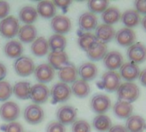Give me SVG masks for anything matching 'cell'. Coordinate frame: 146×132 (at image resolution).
<instances>
[{"instance_id":"43","label":"cell","mask_w":146,"mask_h":132,"mask_svg":"<svg viewBox=\"0 0 146 132\" xmlns=\"http://www.w3.org/2000/svg\"><path fill=\"white\" fill-rule=\"evenodd\" d=\"M11 11V6L6 1H0V19H4L8 16Z\"/></svg>"},{"instance_id":"31","label":"cell","mask_w":146,"mask_h":132,"mask_svg":"<svg viewBox=\"0 0 146 132\" xmlns=\"http://www.w3.org/2000/svg\"><path fill=\"white\" fill-rule=\"evenodd\" d=\"M121 17V13L117 7H108L102 13V20L104 24L113 25L117 23Z\"/></svg>"},{"instance_id":"8","label":"cell","mask_w":146,"mask_h":132,"mask_svg":"<svg viewBox=\"0 0 146 132\" xmlns=\"http://www.w3.org/2000/svg\"><path fill=\"white\" fill-rule=\"evenodd\" d=\"M20 116V107L14 101H5L0 106V117L5 122L16 121Z\"/></svg>"},{"instance_id":"4","label":"cell","mask_w":146,"mask_h":132,"mask_svg":"<svg viewBox=\"0 0 146 132\" xmlns=\"http://www.w3.org/2000/svg\"><path fill=\"white\" fill-rule=\"evenodd\" d=\"M35 69V63L32 58L27 56H21L14 63V70L20 77H29L34 73Z\"/></svg>"},{"instance_id":"14","label":"cell","mask_w":146,"mask_h":132,"mask_svg":"<svg viewBox=\"0 0 146 132\" xmlns=\"http://www.w3.org/2000/svg\"><path fill=\"white\" fill-rule=\"evenodd\" d=\"M136 33L132 28H123L115 33V41L123 47H129L136 41Z\"/></svg>"},{"instance_id":"21","label":"cell","mask_w":146,"mask_h":132,"mask_svg":"<svg viewBox=\"0 0 146 132\" xmlns=\"http://www.w3.org/2000/svg\"><path fill=\"white\" fill-rule=\"evenodd\" d=\"M78 73L81 77V79L86 82L92 81L98 75V68L94 63L85 62L79 66Z\"/></svg>"},{"instance_id":"25","label":"cell","mask_w":146,"mask_h":132,"mask_svg":"<svg viewBox=\"0 0 146 132\" xmlns=\"http://www.w3.org/2000/svg\"><path fill=\"white\" fill-rule=\"evenodd\" d=\"M17 35L22 42L32 43L37 37V29L32 24H25L20 27Z\"/></svg>"},{"instance_id":"13","label":"cell","mask_w":146,"mask_h":132,"mask_svg":"<svg viewBox=\"0 0 146 132\" xmlns=\"http://www.w3.org/2000/svg\"><path fill=\"white\" fill-rule=\"evenodd\" d=\"M50 96L49 88L42 83H36L31 86L30 90V99L32 101L36 104H43L47 101Z\"/></svg>"},{"instance_id":"47","label":"cell","mask_w":146,"mask_h":132,"mask_svg":"<svg viewBox=\"0 0 146 132\" xmlns=\"http://www.w3.org/2000/svg\"><path fill=\"white\" fill-rule=\"evenodd\" d=\"M7 75V69L5 65L2 63H0V81H3Z\"/></svg>"},{"instance_id":"38","label":"cell","mask_w":146,"mask_h":132,"mask_svg":"<svg viewBox=\"0 0 146 132\" xmlns=\"http://www.w3.org/2000/svg\"><path fill=\"white\" fill-rule=\"evenodd\" d=\"M12 94V87L9 82L0 81V101H6Z\"/></svg>"},{"instance_id":"1","label":"cell","mask_w":146,"mask_h":132,"mask_svg":"<svg viewBox=\"0 0 146 132\" xmlns=\"http://www.w3.org/2000/svg\"><path fill=\"white\" fill-rule=\"evenodd\" d=\"M116 93L118 100L125 101L131 104L136 101L140 95L139 88L132 82H125L121 83Z\"/></svg>"},{"instance_id":"37","label":"cell","mask_w":146,"mask_h":132,"mask_svg":"<svg viewBox=\"0 0 146 132\" xmlns=\"http://www.w3.org/2000/svg\"><path fill=\"white\" fill-rule=\"evenodd\" d=\"M109 2L107 0H90L88 1L87 5L90 12L96 14V13H102L107 8H108Z\"/></svg>"},{"instance_id":"18","label":"cell","mask_w":146,"mask_h":132,"mask_svg":"<svg viewBox=\"0 0 146 132\" xmlns=\"http://www.w3.org/2000/svg\"><path fill=\"white\" fill-rule=\"evenodd\" d=\"M98 24V18L96 14L87 11L80 15L78 19V25L81 30L90 32L96 28Z\"/></svg>"},{"instance_id":"12","label":"cell","mask_w":146,"mask_h":132,"mask_svg":"<svg viewBox=\"0 0 146 132\" xmlns=\"http://www.w3.org/2000/svg\"><path fill=\"white\" fill-rule=\"evenodd\" d=\"M51 28L55 34H64L71 29V21L64 15H56L51 21Z\"/></svg>"},{"instance_id":"28","label":"cell","mask_w":146,"mask_h":132,"mask_svg":"<svg viewBox=\"0 0 146 132\" xmlns=\"http://www.w3.org/2000/svg\"><path fill=\"white\" fill-rule=\"evenodd\" d=\"M120 20L122 23L125 26V28H134L141 22L140 15L134 9H130L124 11L121 14Z\"/></svg>"},{"instance_id":"6","label":"cell","mask_w":146,"mask_h":132,"mask_svg":"<svg viewBox=\"0 0 146 132\" xmlns=\"http://www.w3.org/2000/svg\"><path fill=\"white\" fill-rule=\"evenodd\" d=\"M71 89L70 86L64 82H58L54 84L50 90L52 103L64 102L68 100L71 96Z\"/></svg>"},{"instance_id":"33","label":"cell","mask_w":146,"mask_h":132,"mask_svg":"<svg viewBox=\"0 0 146 132\" xmlns=\"http://www.w3.org/2000/svg\"><path fill=\"white\" fill-rule=\"evenodd\" d=\"M30 90L31 85L29 82H18L12 88V93L20 100L30 99Z\"/></svg>"},{"instance_id":"48","label":"cell","mask_w":146,"mask_h":132,"mask_svg":"<svg viewBox=\"0 0 146 132\" xmlns=\"http://www.w3.org/2000/svg\"><path fill=\"white\" fill-rule=\"evenodd\" d=\"M141 25H142V28H143V30L144 31H146V16H143V18L142 19V21H141Z\"/></svg>"},{"instance_id":"17","label":"cell","mask_w":146,"mask_h":132,"mask_svg":"<svg viewBox=\"0 0 146 132\" xmlns=\"http://www.w3.org/2000/svg\"><path fill=\"white\" fill-rule=\"evenodd\" d=\"M48 63L52 66L54 70L59 71L69 62V57L64 51H51L47 56Z\"/></svg>"},{"instance_id":"22","label":"cell","mask_w":146,"mask_h":132,"mask_svg":"<svg viewBox=\"0 0 146 132\" xmlns=\"http://www.w3.org/2000/svg\"><path fill=\"white\" fill-rule=\"evenodd\" d=\"M107 53H108L107 44H104L98 40L96 43H94L91 46V47L86 51L87 57L92 61H100L103 59Z\"/></svg>"},{"instance_id":"19","label":"cell","mask_w":146,"mask_h":132,"mask_svg":"<svg viewBox=\"0 0 146 132\" xmlns=\"http://www.w3.org/2000/svg\"><path fill=\"white\" fill-rule=\"evenodd\" d=\"M58 76L61 82H64L66 84L68 83L72 84L77 80L78 73V70L75 67V65L71 63H69L64 67H63L62 69L58 71Z\"/></svg>"},{"instance_id":"35","label":"cell","mask_w":146,"mask_h":132,"mask_svg":"<svg viewBox=\"0 0 146 132\" xmlns=\"http://www.w3.org/2000/svg\"><path fill=\"white\" fill-rule=\"evenodd\" d=\"M49 48L52 51H64L67 41L64 35L54 34L47 40Z\"/></svg>"},{"instance_id":"23","label":"cell","mask_w":146,"mask_h":132,"mask_svg":"<svg viewBox=\"0 0 146 132\" xmlns=\"http://www.w3.org/2000/svg\"><path fill=\"white\" fill-rule=\"evenodd\" d=\"M113 114L120 119H127L129 117L132 115L133 106L131 103L117 100L113 106Z\"/></svg>"},{"instance_id":"20","label":"cell","mask_w":146,"mask_h":132,"mask_svg":"<svg viewBox=\"0 0 146 132\" xmlns=\"http://www.w3.org/2000/svg\"><path fill=\"white\" fill-rule=\"evenodd\" d=\"M115 33L116 32L113 28V26L103 23L96 27L95 36L98 41L107 44L114 39Z\"/></svg>"},{"instance_id":"3","label":"cell","mask_w":146,"mask_h":132,"mask_svg":"<svg viewBox=\"0 0 146 132\" xmlns=\"http://www.w3.org/2000/svg\"><path fill=\"white\" fill-rule=\"evenodd\" d=\"M100 84L102 88L109 93H113L117 91L119 85L121 84V77L118 72L108 71L102 75Z\"/></svg>"},{"instance_id":"15","label":"cell","mask_w":146,"mask_h":132,"mask_svg":"<svg viewBox=\"0 0 146 132\" xmlns=\"http://www.w3.org/2000/svg\"><path fill=\"white\" fill-rule=\"evenodd\" d=\"M104 66L111 71H115L119 69L124 63L123 55L118 51H111L106 54L103 58Z\"/></svg>"},{"instance_id":"39","label":"cell","mask_w":146,"mask_h":132,"mask_svg":"<svg viewBox=\"0 0 146 132\" xmlns=\"http://www.w3.org/2000/svg\"><path fill=\"white\" fill-rule=\"evenodd\" d=\"M72 132H91V126L86 120H76L71 125Z\"/></svg>"},{"instance_id":"34","label":"cell","mask_w":146,"mask_h":132,"mask_svg":"<svg viewBox=\"0 0 146 132\" xmlns=\"http://www.w3.org/2000/svg\"><path fill=\"white\" fill-rule=\"evenodd\" d=\"M92 124L98 132H107L112 127V120L105 114H98L94 117Z\"/></svg>"},{"instance_id":"26","label":"cell","mask_w":146,"mask_h":132,"mask_svg":"<svg viewBox=\"0 0 146 132\" xmlns=\"http://www.w3.org/2000/svg\"><path fill=\"white\" fill-rule=\"evenodd\" d=\"M71 93L79 99L86 98L90 93V86L83 79H77L71 85Z\"/></svg>"},{"instance_id":"16","label":"cell","mask_w":146,"mask_h":132,"mask_svg":"<svg viewBox=\"0 0 146 132\" xmlns=\"http://www.w3.org/2000/svg\"><path fill=\"white\" fill-rule=\"evenodd\" d=\"M140 70L138 65L131 62L124 63L119 68V76L126 82H132L138 78Z\"/></svg>"},{"instance_id":"30","label":"cell","mask_w":146,"mask_h":132,"mask_svg":"<svg viewBox=\"0 0 146 132\" xmlns=\"http://www.w3.org/2000/svg\"><path fill=\"white\" fill-rule=\"evenodd\" d=\"M32 53L36 57H43L48 53L49 46L47 40L44 37L36 38L31 44Z\"/></svg>"},{"instance_id":"11","label":"cell","mask_w":146,"mask_h":132,"mask_svg":"<svg viewBox=\"0 0 146 132\" xmlns=\"http://www.w3.org/2000/svg\"><path fill=\"white\" fill-rule=\"evenodd\" d=\"M35 77L39 82V83H47L51 82L55 76V70L49 63H41L35 67Z\"/></svg>"},{"instance_id":"2","label":"cell","mask_w":146,"mask_h":132,"mask_svg":"<svg viewBox=\"0 0 146 132\" xmlns=\"http://www.w3.org/2000/svg\"><path fill=\"white\" fill-rule=\"evenodd\" d=\"M19 28V21L13 16H8L0 22V34L6 39L15 37Z\"/></svg>"},{"instance_id":"32","label":"cell","mask_w":146,"mask_h":132,"mask_svg":"<svg viewBox=\"0 0 146 132\" xmlns=\"http://www.w3.org/2000/svg\"><path fill=\"white\" fill-rule=\"evenodd\" d=\"M19 19L24 22L25 24H32L34 23L38 17L37 11L33 6H23L19 11Z\"/></svg>"},{"instance_id":"5","label":"cell","mask_w":146,"mask_h":132,"mask_svg":"<svg viewBox=\"0 0 146 132\" xmlns=\"http://www.w3.org/2000/svg\"><path fill=\"white\" fill-rule=\"evenodd\" d=\"M44 110L40 105L31 104L28 106L23 112V117L27 123L32 125H36L41 123L44 119Z\"/></svg>"},{"instance_id":"10","label":"cell","mask_w":146,"mask_h":132,"mask_svg":"<svg viewBox=\"0 0 146 132\" xmlns=\"http://www.w3.org/2000/svg\"><path fill=\"white\" fill-rule=\"evenodd\" d=\"M126 55L131 63H142L146 60V46L140 42L134 43L128 47Z\"/></svg>"},{"instance_id":"45","label":"cell","mask_w":146,"mask_h":132,"mask_svg":"<svg viewBox=\"0 0 146 132\" xmlns=\"http://www.w3.org/2000/svg\"><path fill=\"white\" fill-rule=\"evenodd\" d=\"M108 132H127V130L125 126L121 124H115V125H112Z\"/></svg>"},{"instance_id":"44","label":"cell","mask_w":146,"mask_h":132,"mask_svg":"<svg viewBox=\"0 0 146 132\" xmlns=\"http://www.w3.org/2000/svg\"><path fill=\"white\" fill-rule=\"evenodd\" d=\"M53 4L56 7H59L61 9H67V7L71 4V1H69V0H58V1H53Z\"/></svg>"},{"instance_id":"40","label":"cell","mask_w":146,"mask_h":132,"mask_svg":"<svg viewBox=\"0 0 146 132\" xmlns=\"http://www.w3.org/2000/svg\"><path fill=\"white\" fill-rule=\"evenodd\" d=\"M5 132H24V129L23 125L16 121L11 122L8 124H5L2 127Z\"/></svg>"},{"instance_id":"46","label":"cell","mask_w":146,"mask_h":132,"mask_svg":"<svg viewBox=\"0 0 146 132\" xmlns=\"http://www.w3.org/2000/svg\"><path fill=\"white\" fill-rule=\"evenodd\" d=\"M138 80L143 87H146V68L143 69L142 71H140L138 76Z\"/></svg>"},{"instance_id":"9","label":"cell","mask_w":146,"mask_h":132,"mask_svg":"<svg viewBox=\"0 0 146 132\" xmlns=\"http://www.w3.org/2000/svg\"><path fill=\"white\" fill-rule=\"evenodd\" d=\"M90 107L94 112L97 114H104L111 107V100L104 94H96L91 98Z\"/></svg>"},{"instance_id":"7","label":"cell","mask_w":146,"mask_h":132,"mask_svg":"<svg viewBox=\"0 0 146 132\" xmlns=\"http://www.w3.org/2000/svg\"><path fill=\"white\" fill-rule=\"evenodd\" d=\"M56 117L58 122L62 123L63 125L72 124L77 119L78 117V110L69 105L61 106L56 113Z\"/></svg>"},{"instance_id":"29","label":"cell","mask_w":146,"mask_h":132,"mask_svg":"<svg viewBox=\"0 0 146 132\" xmlns=\"http://www.w3.org/2000/svg\"><path fill=\"white\" fill-rule=\"evenodd\" d=\"M23 51V46L22 43L16 40L8 41L4 46L5 54L11 58H18L22 56Z\"/></svg>"},{"instance_id":"41","label":"cell","mask_w":146,"mask_h":132,"mask_svg":"<svg viewBox=\"0 0 146 132\" xmlns=\"http://www.w3.org/2000/svg\"><path fill=\"white\" fill-rule=\"evenodd\" d=\"M46 132H66L64 125L58 121H52L46 125Z\"/></svg>"},{"instance_id":"42","label":"cell","mask_w":146,"mask_h":132,"mask_svg":"<svg viewBox=\"0 0 146 132\" xmlns=\"http://www.w3.org/2000/svg\"><path fill=\"white\" fill-rule=\"evenodd\" d=\"M135 11L140 15L146 16V0H137L134 2Z\"/></svg>"},{"instance_id":"36","label":"cell","mask_w":146,"mask_h":132,"mask_svg":"<svg viewBox=\"0 0 146 132\" xmlns=\"http://www.w3.org/2000/svg\"><path fill=\"white\" fill-rule=\"evenodd\" d=\"M96 41L97 39L96 38L95 34L90 32H85L80 34L78 39V43L79 47L84 51H87L91 47V46Z\"/></svg>"},{"instance_id":"27","label":"cell","mask_w":146,"mask_h":132,"mask_svg":"<svg viewBox=\"0 0 146 132\" xmlns=\"http://www.w3.org/2000/svg\"><path fill=\"white\" fill-rule=\"evenodd\" d=\"M36 11L38 16L48 19V18H52L56 16L57 7L54 5L53 2L52 1H40L37 5Z\"/></svg>"},{"instance_id":"24","label":"cell","mask_w":146,"mask_h":132,"mask_svg":"<svg viewBox=\"0 0 146 132\" xmlns=\"http://www.w3.org/2000/svg\"><path fill=\"white\" fill-rule=\"evenodd\" d=\"M145 126L144 118L139 115H131L129 117L125 125L127 132H143Z\"/></svg>"}]
</instances>
